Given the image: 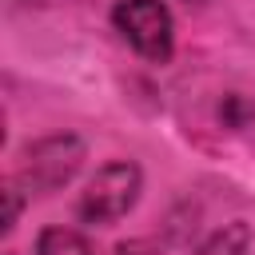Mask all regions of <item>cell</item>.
<instances>
[{
    "instance_id": "obj_1",
    "label": "cell",
    "mask_w": 255,
    "mask_h": 255,
    "mask_svg": "<svg viewBox=\"0 0 255 255\" xmlns=\"http://www.w3.org/2000/svg\"><path fill=\"white\" fill-rule=\"evenodd\" d=\"M88 159V147L80 135L72 131H56V135H44V139H32L24 151H20V163L12 171V179L28 191V195H56L60 187H68L80 167Z\"/></svg>"
},
{
    "instance_id": "obj_2",
    "label": "cell",
    "mask_w": 255,
    "mask_h": 255,
    "mask_svg": "<svg viewBox=\"0 0 255 255\" xmlns=\"http://www.w3.org/2000/svg\"><path fill=\"white\" fill-rule=\"evenodd\" d=\"M143 191V171L135 159H108L104 167H96V175L84 183L80 199H76V215L92 227H108L116 219H124L135 199Z\"/></svg>"
},
{
    "instance_id": "obj_3",
    "label": "cell",
    "mask_w": 255,
    "mask_h": 255,
    "mask_svg": "<svg viewBox=\"0 0 255 255\" xmlns=\"http://www.w3.org/2000/svg\"><path fill=\"white\" fill-rule=\"evenodd\" d=\"M116 32L128 40V48L151 64H167L175 52V20L163 0H116L112 8Z\"/></svg>"
},
{
    "instance_id": "obj_4",
    "label": "cell",
    "mask_w": 255,
    "mask_h": 255,
    "mask_svg": "<svg viewBox=\"0 0 255 255\" xmlns=\"http://www.w3.org/2000/svg\"><path fill=\"white\" fill-rule=\"evenodd\" d=\"M247 251H251V227L243 219H235V223L215 227L191 255H247Z\"/></svg>"
},
{
    "instance_id": "obj_5",
    "label": "cell",
    "mask_w": 255,
    "mask_h": 255,
    "mask_svg": "<svg viewBox=\"0 0 255 255\" xmlns=\"http://www.w3.org/2000/svg\"><path fill=\"white\" fill-rule=\"evenodd\" d=\"M36 255H96V247L76 227H44L36 235Z\"/></svg>"
},
{
    "instance_id": "obj_6",
    "label": "cell",
    "mask_w": 255,
    "mask_h": 255,
    "mask_svg": "<svg viewBox=\"0 0 255 255\" xmlns=\"http://www.w3.org/2000/svg\"><path fill=\"white\" fill-rule=\"evenodd\" d=\"M24 195H28V191L8 175V179H4V235H12V231H16L20 211H24Z\"/></svg>"
},
{
    "instance_id": "obj_7",
    "label": "cell",
    "mask_w": 255,
    "mask_h": 255,
    "mask_svg": "<svg viewBox=\"0 0 255 255\" xmlns=\"http://www.w3.org/2000/svg\"><path fill=\"white\" fill-rule=\"evenodd\" d=\"M116 255H159L147 239H124V243H116Z\"/></svg>"
},
{
    "instance_id": "obj_8",
    "label": "cell",
    "mask_w": 255,
    "mask_h": 255,
    "mask_svg": "<svg viewBox=\"0 0 255 255\" xmlns=\"http://www.w3.org/2000/svg\"><path fill=\"white\" fill-rule=\"evenodd\" d=\"M4 255H20V251H4Z\"/></svg>"
}]
</instances>
